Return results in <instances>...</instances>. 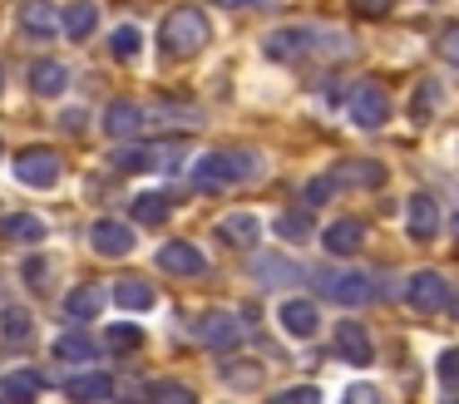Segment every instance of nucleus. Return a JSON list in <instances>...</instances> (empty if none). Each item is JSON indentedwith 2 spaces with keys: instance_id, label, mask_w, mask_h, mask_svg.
<instances>
[{
  "instance_id": "nucleus-39",
  "label": "nucleus",
  "mask_w": 459,
  "mask_h": 404,
  "mask_svg": "<svg viewBox=\"0 0 459 404\" xmlns=\"http://www.w3.org/2000/svg\"><path fill=\"white\" fill-rule=\"evenodd\" d=\"M316 400H321L316 384H297V390H281L277 394V404H316Z\"/></svg>"
},
{
  "instance_id": "nucleus-36",
  "label": "nucleus",
  "mask_w": 459,
  "mask_h": 404,
  "mask_svg": "<svg viewBox=\"0 0 459 404\" xmlns=\"http://www.w3.org/2000/svg\"><path fill=\"white\" fill-rule=\"evenodd\" d=\"M435 374H439V384H445V390H459V345H455V350L439 355Z\"/></svg>"
},
{
  "instance_id": "nucleus-18",
  "label": "nucleus",
  "mask_w": 459,
  "mask_h": 404,
  "mask_svg": "<svg viewBox=\"0 0 459 404\" xmlns=\"http://www.w3.org/2000/svg\"><path fill=\"white\" fill-rule=\"evenodd\" d=\"M336 355L346 365H370V335H366V325H356V321H341L336 325Z\"/></svg>"
},
{
  "instance_id": "nucleus-42",
  "label": "nucleus",
  "mask_w": 459,
  "mask_h": 404,
  "mask_svg": "<svg viewBox=\"0 0 459 404\" xmlns=\"http://www.w3.org/2000/svg\"><path fill=\"white\" fill-rule=\"evenodd\" d=\"M222 10H267L272 0H218Z\"/></svg>"
},
{
  "instance_id": "nucleus-26",
  "label": "nucleus",
  "mask_w": 459,
  "mask_h": 404,
  "mask_svg": "<svg viewBox=\"0 0 459 404\" xmlns=\"http://www.w3.org/2000/svg\"><path fill=\"white\" fill-rule=\"evenodd\" d=\"M129 207H134V222H143V227H159V222H169V212H173V197H169V193H139Z\"/></svg>"
},
{
  "instance_id": "nucleus-22",
  "label": "nucleus",
  "mask_w": 459,
  "mask_h": 404,
  "mask_svg": "<svg viewBox=\"0 0 459 404\" xmlns=\"http://www.w3.org/2000/svg\"><path fill=\"white\" fill-rule=\"evenodd\" d=\"M218 242H228V246H257L262 242V222L252 212H228L218 222Z\"/></svg>"
},
{
  "instance_id": "nucleus-32",
  "label": "nucleus",
  "mask_w": 459,
  "mask_h": 404,
  "mask_svg": "<svg viewBox=\"0 0 459 404\" xmlns=\"http://www.w3.org/2000/svg\"><path fill=\"white\" fill-rule=\"evenodd\" d=\"M143 49V30L139 25H114V35H109V55L114 59H134Z\"/></svg>"
},
{
  "instance_id": "nucleus-31",
  "label": "nucleus",
  "mask_w": 459,
  "mask_h": 404,
  "mask_svg": "<svg viewBox=\"0 0 459 404\" xmlns=\"http://www.w3.org/2000/svg\"><path fill=\"white\" fill-rule=\"evenodd\" d=\"M30 311H21V305H5V311H0V335H5V340L11 345H21V340H30Z\"/></svg>"
},
{
  "instance_id": "nucleus-19",
  "label": "nucleus",
  "mask_w": 459,
  "mask_h": 404,
  "mask_svg": "<svg viewBox=\"0 0 459 404\" xmlns=\"http://www.w3.org/2000/svg\"><path fill=\"white\" fill-rule=\"evenodd\" d=\"M30 89L40 99H60L65 89H70V69H65L60 59H35L30 64Z\"/></svg>"
},
{
  "instance_id": "nucleus-41",
  "label": "nucleus",
  "mask_w": 459,
  "mask_h": 404,
  "mask_svg": "<svg viewBox=\"0 0 459 404\" xmlns=\"http://www.w3.org/2000/svg\"><path fill=\"white\" fill-rule=\"evenodd\" d=\"M277 232H281V236H297V242H301V236L311 232V222H307L301 212H291V217H281V222H277Z\"/></svg>"
},
{
  "instance_id": "nucleus-9",
  "label": "nucleus",
  "mask_w": 459,
  "mask_h": 404,
  "mask_svg": "<svg viewBox=\"0 0 459 404\" xmlns=\"http://www.w3.org/2000/svg\"><path fill=\"white\" fill-rule=\"evenodd\" d=\"M277 321H281V331H287L291 340H311V335L321 331V311H316V301H307V296H291V301H281Z\"/></svg>"
},
{
  "instance_id": "nucleus-38",
  "label": "nucleus",
  "mask_w": 459,
  "mask_h": 404,
  "mask_svg": "<svg viewBox=\"0 0 459 404\" xmlns=\"http://www.w3.org/2000/svg\"><path fill=\"white\" fill-rule=\"evenodd\" d=\"M336 187H341V183H336V177H331V173H326V177H316V183H307V207L326 202V197L336 193Z\"/></svg>"
},
{
  "instance_id": "nucleus-37",
  "label": "nucleus",
  "mask_w": 459,
  "mask_h": 404,
  "mask_svg": "<svg viewBox=\"0 0 459 404\" xmlns=\"http://www.w3.org/2000/svg\"><path fill=\"white\" fill-rule=\"evenodd\" d=\"M435 49L449 59V64L459 69V25H449V30H439V39H435Z\"/></svg>"
},
{
  "instance_id": "nucleus-2",
  "label": "nucleus",
  "mask_w": 459,
  "mask_h": 404,
  "mask_svg": "<svg viewBox=\"0 0 459 404\" xmlns=\"http://www.w3.org/2000/svg\"><path fill=\"white\" fill-rule=\"evenodd\" d=\"M262 173V158L247 153V148H212L193 163V183L203 193H218V187H238V183H252Z\"/></svg>"
},
{
  "instance_id": "nucleus-34",
  "label": "nucleus",
  "mask_w": 459,
  "mask_h": 404,
  "mask_svg": "<svg viewBox=\"0 0 459 404\" xmlns=\"http://www.w3.org/2000/svg\"><path fill=\"white\" fill-rule=\"evenodd\" d=\"M143 394H149V400H169V404H193L198 400V394H193L188 384H178V380H159V384H149Z\"/></svg>"
},
{
  "instance_id": "nucleus-43",
  "label": "nucleus",
  "mask_w": 459,
  "mask_h": 404,
  "mask_svg": "<svg viewBox=\"0 0 459 404\" xmlns=\"http://www.w3.org/2000/svg\"><path fill=\"white\" fill-rule=\"evenodd\" d=\"M346 400H380V394L370 384H356V390H346Z\"/></svg>"
},
{
  "instance_id": "nucleus-11",
  "label": "nucleus",
  "mask_w": 459,
  "mask_h": 404,
  "mask_svg": "<svg viewBox=\"0 0 459 404\" xmlns=\"http://www.w3.org/2000/svg\"><path fill=\"white\" fill-rule=\"evenodd\" d=\"M159 271H169V276H203V271H208V256H203L193 242H163L159 246Z\"/></svg>"
},
{
  "instance_id": "nucleus-16",
  "label": "nucleus",
  "mask_w": 459,
  "mask_h": 404,
  "mask_svg": "<svg viewBox=\"0 0 459 404\" xmlns=\"http://www.w3.org/2000/svg\"><path fill=\"white\" fill-rule=\"evenodd\" d=\"M331 177L341 187H380L385 183V163H376V158H346V163L331 168Z\"/></svg>"
},
{
  "instance_id": "nucleus-29",
  "label": "nucleus",
  "mask_w": 459,
  "mask_h": 404,
  "mask_svg": "<svg viewBox=\"0 0 459 404\" xmlns=\"http://www.w3.org/2000/svg\"><path fill=\"white\" fill-rule=\"evenodd\" d=\"M114 301H119L124 311H149V305H153V286L139 281V276H124V281H114Z\"/></svg>"
},
{
  "instance_id": "nucleus-10",
  "label": "nucleus",
  "mask_w": 459,
  "mask_h": 404,
  "mask_svg": "<svg viewBox=\"0 0 459 404\" xmlns=\"http://www.w3.org/2000/svg\"><path fill=\"white\" fill-rule=\"evenodd\" d=\"M252 276H257V286H297V281H307V266H297L281 252H262L252 262Z\"/></svg>"
},
{
  "instance_id": "nucleus-27",
  "label": "nucleus",
  "mask_w": 459,
  "mask_h": 404,
  "mask_svg": "<svg viewBox=\"0 0 459 404\" xmlns=\"http://www.w3.org/2000/svg\"><path fill=\"white\" fill-rule=\"evenodd\" d=\"M218 374H222V384H228V390H242V394L262 384V365L257 360H222Z\"/></svg>"
},
{
  "instance_id": "nucleus-15",
  "label": "nucleus",
  "mask_w": 459,
  "mask_h": 404,
  "mask_svg": "<svg viewBox=\"0 0 459 404\" xmlns=\"http://www.w3.org/2000/svg\"><path fill=\"white\" fill-rule=\"evenodd\" d=\"M360 242H366V222H356V217H336V222L321 232V246H326L331 256H351L360 252Z\"/></svg>"
},
{
  "instance_id": "nucleus-5",
  "label": "nucleus",
  "mask_w": 459,
  "mask_h": 404,
  "mask_svg": "<svg viewBox=\"0 0 459 404\" xmlns=\"http://www.w3.org/2000/svg\"><path fill=\"white\" fill-rule=\"evenodd\" d=\"M60 173H65V158L55 153V148L30 143V148H21V153H15V177H21L25 187H40V193H50V187L60 183Z\"/></svg>"
},
{
  "instance_id": "nucleus-23",
  "label": "nucleus",
  "mask_w": 459,
  "mask_h": 404,
  "mask_svg": "<svg viewBox=\"0 0 459 404\" xmlns=\"http://www.w3.org/2000/svg\"><path fill=\"white\" fill-rule=\"evenodd\" d=\"M21 30H25V35H35V39L60 35V10L45 5V0H25V5H21Z\"/></svg>"
},
{
  "instance_id": "nucleus-35",
  "label": "nucleus",
  "mask_w": 459,
  "mask_h": 404,
  "mask_svg": "<svg viewBox=\"0 0 459 404\" xmlns=\"http://www.w3.org/2000/svg\"><path fill=\"white\" fill-rule=\"evenodd\" d=\"M104 340H109V350H139L143 331H139V325H109V335H104Z\"/></svg>"
},
{
  "instance_id": "nucleus-12",
  "label": "nucleus",
  "mask_w": 459,
  "mask_h": 404,
  "mask_svg": "<svg viewBox=\"0 0 459 404\" xmlns=\"http://www.w3.org/2000/svg\"><path fill=\"white\" fill-rule=\"evenodd\" d=\"M90 246L100 256H129L134 252V227L114 222V217H100V222L90 227Z\"/></svg>"
},
{
  "instance_id": "nucleus-25",
  "label": "nucleus",
  "mask_w": 459,
  "mask_h": 404,
  "mask_svg": "<svg viewBox=\"0 0 459 404\" xmlns=\"http://www.w3.org/2000/svg\"><path fill=\"white\" fill-rule=\"evenodd\" d=\"M114 374H104V370H90V374H74L70 380V400H114Z\"/></svg>"
},
{
  "instance_id": "nucleus-1",
  "label": "nucleus",
  "mask_w": 459,
  "mask_h": 404,
  "mask_svg": "<svg viewBox=\"0 0 459 404\" xmlns=\"http://www.w3.org/2000/svg\"><path fill=\"white\" fill-rule=\"evenodd\" d=\"M262 49H267V59H277V64H297V59H307V55H326V59L356 55V39H351L346 30H331V25H281L262 39Z\"/></svg>"
},
{
  "instance_id": "nucleus-4",
  "label": "nucleus",
  "mask_w": 459,
  "mask_h": 404,
  "mask_svg": "<svg viewBox=\"0 0 459 404\" xmlns=\"http://www.w3.org/2000/svg\"><path fill=\"white\" fill-rule=\"evenodd\" d=\"M183 158H188L183 143H134V148L114 153V168L119 173H173Z\"/></svg>"
},
{
  "instance_id": "nucleus-33",
  "label": "nucleus",
  "mask_w": 459,
  "mask_h": 404,
  "mask_svg": "<svg viewBox=\"0 0 459 404\" xmlns=\"http://www.w3.org/2000/svg\"><path fill=\"white\" fill-rule=\"evenodd\" d=\"M435 108H439V84H435V79H425V84L410 94V118H429Z\"/></svg>"
},
{
  "instance_id": "nucleus-8",
  "label": "nucleus",
  "mask_w": 459,
  "mask_h": 404,
  "mask_svg": "<svg viewBox=\"0 0 459 404\" xmlns=\"http://www.w3.org/2000/svg\"><path fill=\"white\" fill-rule=\"evenodd\" d=\"M405 301L415 305V311H425V315L429 311H445V305H449V281L439 271H415L405 281Z\"/></svg>"
},
{
  "instance_id": "nucleus-6",
  "label": "nucleus",
  "mask_w": 459,
  "mask_h": 404,
  "mask_svg": "<svg viewBox=\"0 0 459 404\" xmlns=\"http://www.w3.org/2000/svg\"><path fill=\"white\" fill-rule=\"evenodd\" d=\"M193 335H198V345H208V350H238V345L247 340V325H242L238 311H203L198 325H193Z\"/></svg>"
},
{
  "instance_id": "nucleus-45",
  "label": "nucleus",
  "mask_w": 459,
  "mask_h": 404,
  "mask_svg": "<svg viewBox=\"0 0 459 404\" xmlns=\"http://www.w3.org/2000/svg\"><path fill=\"white\" fill-rule=\"evenodd\" d=\"M0 89H5V69H0Z\"/></svg>"
},
{
  "instance_id": "nucleus-40",
  "label": "nucleus",
  "mask_w": 459,
  "mask_h": 404,
  "mask_svg": "<svg viewBox=\"0 0 459 404\" xmlns=\"http://www.w3.org/2000/svg\"><path fill=\"white\" fill-rule=\"evenodd\" d=\"M351 10H356V15H366V20H380V15H390V10H395V0H351Z\"/></svg>"
},
{
  "instance_id": "nucleus-24",
  "label": "nucleus",
  "mask_w": 459,
  "mask_h": 404,
  "mask_svg": "<svg viewBox=\"0 0 459 404\" xmlns=\"http://www.w3.org/2000/svg\"><path fill=\"white\" fill-rule=\"evenodd\" d=\"M100 311H104V291H100V286H74V291L65 296V315H70V321H94Z\"/></svg>"
},
{
  "instance_id": "nucleus-17",
  "label": "nucleus",
  "mask_w": 459,
  "mask_h": 404,
  "mask_svg": "<svg viewBox=\"0 0 459 404\" xmlns=\"http://www.w3.org/2000/svg\"><path fill=\"white\" fill-rule=\"evenodd\" d=\"M405 207H410V212H405L410 236H415V242H435V232H439V207H435V197H429V193H415Z\"/></svg>"
},
{
  "instance_id": "nucleus-14",
  "label": "nucleus",
  "mask_w": 459,
  "mask_h": 404,
  "mask_svg": "<svg viewBox=\"0 0 459 404\" xmlns=\"http://www.w3.org/2000/svg\"><path fill=\"white\" fill-rule=\"evenodd\" d=\"M351 118H356L360 128H380L390 118V99H385V89H376V84H360L356 94H351Z\"/></svg>"
},
{
  "instance_id": "nucleus-28",
  "label": "nucleus",
  "mask_w": 459,
  "mask_h": 404,
  "mask_svg": "<svg viewBox=\"0 0 459 404\" xmlns=\"http://www.w3.org/2000/svg\"><path fill=\"white\" fill-rule=\"evenodd\" d=\"M55 355H60V360H80V365H94L100 360V345L90 340V335L84 331H65L60 340H55Z\"/></svg>"
},
{
  "instance_id": "nucleus-44",
  "label": "nucleus",
  "mask_w": 459,
  "mask_h": 404,
  "mask_svg": "<svg viewBox=\"0 0 459 404\" xmlns=\"http://www.w3.org/2000/svg\"><path fill=\"white\" fill-rule=\"evenodd\" d=\"M449 232H455V236H459V212H455V222H449Z\"/></svg>"
},
{
  "instance_id": "nucleus-3",
  "label": "nucleus",
  "mask_w": 459,
  "mask_h": 404,
  "mask_svg": "<svg viewBox=\"0 0 459 404\" xmlns=\"http://www.w3.org/2000/svg\"><path fill=\"white\" fill-rule=\"evenodd\" d=\"M208 39H212V25H208V15H203L198 5L169 10V20L159 25V49L169 59H193L198 49H208Z\"/></svg>"
},
{
  "instance_id": "nucleus-7",
  "label": "nucleus",
  "mask_w": 459,
  "mask_h": 404,
  "mask_svg": "<svg viewBox=\"0 0 459 404\" xmlns=\"http://www.w3.org/2000/svg\"><path fill=\"white\" fill-rule=\"evenodd\" d=\"M311 281L321 286V296H326V301H336V305H366L370 296V276L366 271H316L311 276Z\"/></svg>"
},
{
  "instance_id": "nucleus-30",
  "label": "nucleus",
  "mask_w": 459,
  "mask_h": 404,
  "mask_svg": "<svg viewBox=\"0 0 459 404\" xmlns=\"http://www.w3.org/2000/svg\"><path fill=\"white\" fill-rule=\"evenodd\" d=\"M40 390H45V380L35 370H15V374L0 380V394H5V400H35Z\"/></svg>"
},
{
  "instance_id": "nucleus-13",
  "label": "nucleus",
  "mask_w": 459,
  "mask_h": 404,
  "mask_svg": "<svg viewBox=\"0 0 459 404\" xmlns=\"http://www.w3.org/2000/svg\"><path fill=\"white\" fill-rule=\"evenodd\" d=\"M104 133H109V138H139V133H149V124H143V104L114 99V104L104 108Z\"/></svg>"
},
{
  "instance_id": "nucleus-20",
  "label": "nucleus",
  "mask_w": 459,
  "mask_h": 404,
  "mask_svg": "<svg viewBox=\"0 0 459 404\" xmlns=\"http://www.w3.org/2000/svg\"><path fill=\"white\" fill-rule=\"evenodd\" d=\"M60 30L70 39H90L94 30H100V5H94V0H70V5L60 10Z\"/></svg>"
},
{
  "instance_id": "nucleus-21",
  "label": "nucleus",
  "mask_w": 459,
  "mask_h": 404,
  "mask_svg": "<svg viewBox=\"0 0 459 404\" xmlns=\"http://www.w3.org/2000/svg\"><path fill=\"white\" fill-rule=\"evenodd\" d=\"M45 232H50V227H45L35 212H5V217H0V242H30V246H40Z\"/></svg>"
}]
</instances>
